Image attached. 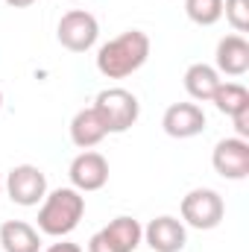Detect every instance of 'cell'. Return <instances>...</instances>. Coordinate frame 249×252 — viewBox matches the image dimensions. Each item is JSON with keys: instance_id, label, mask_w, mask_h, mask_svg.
Segmentation results:
<instances>
[{"instance_id": "obj_12", "label": "cell", "mask_w": 249, "mask_h": 252, "mask_svg": "<svg viewBox=\"0 0 249 252\" xmlns=\"http://www.w3.org/2000/svg\"><path fill=\"white\" fill-rule=\"evenodd\" d=\"M214 70L226 76H244L249 70V41L244 35H226L217 41L214 53Z\"/></svg>"}, {"instance_id": "obj_23", "label": "cell", "mask_w": 249, "mask_h": 252, "mask_svg": "<svg viewBox=\"0 0 249 252\" xmlns=\"http://www.w3.org/2000/svg\"><path fill=\"white\" fill-rule=\"evenodd\" d=\"M64 3H79V0H64Z\"/></svg>"}, {"instance_id": "obj_3", "label": "cell", "mask_w": 249, "mask_h": 252, "mask_svg": "<svg viewBox=\"0 0 249 252\" xmlns=\"http://www.w3.org/2000/svg\"><path fill=\"white\" fill-rule=\"evenodd\" d=\"M94 112L100 115V121H103L109 135H121V132H126V129H132V126L138 124L141 103L126 88H106V91L97 94Z\"/></svg>"}, {"instance_id": "obj_24", "label": "cell", "mask_w": 249, "mask_h": 252, "mask_svg": "<svg viewBox=\"0 0 249 252\" xmlns=\"http://www.w3.org/2000/svg\"><path fill=\"white\" fill-rule=\"evenodd\" d=\"M0 190H3V185H0Z\"/></svg>"}, {"instance_id": "obj_7", "label": "cell", "mask_w": 249, "mask_h": 252, "mask_svg": "<svg viewBox=\"0 0 249 252\" xmlns=\"http://www.w3.org/2000/svg\"><path fill=\"white\" fill-rule=\"evenodd\" d=\"M6 193L15 205L32 208L47 196V176L35 164H18L6 176Z\"/></svg>"}, {"instance_id": "obj_19", "label": "cell", "mask_w": 249, "mask_h": 252, "mask_svg": "<svg viewBox=\"0 0 249 252\" xmlns=\"http://www.w3.org/2000/svg\"><path fill=\"white\" fill-rule=\"evenodd\" d=\"M235 132H238V138H244V141H249V109H244V112H238L235 118Z\"/></svg>"}, {"instance_id": "obj_4", "label": "cell", "mask_w": 249, "mask_h": 252, "mask_svg": "<svg viewBox=\"0 0 249 252\" xmlns=\"http://www.w3.org/2000/svg\"><path fill=\"white\" fill-rule=\"evenodd\" d=\"M226 202L214 188H193L182 196V220L190 229L211 232L223 223Z\"/></svg>"}, {"instance_id": "obj_16", "label": "cell", "mask_w": 249, "mask_h": 252, "mask_svg": "<svg viewBox=\"0 0 249 252\" xmlns=\"http://www.w3.org/2000/svg\"><path fill=\"white\" fill-rule=\"evenodd\" d=\"M211 103L217 106L220 115L235 118L238 112L249 109V91H247V85H241V82H220L214 97H211Z\"/></svg>"}, {"instance_id": "obj_11", "label": "cell", "mask_w": 249, "mask_h": 252, "mask_svg": "<svg viewBox=\"0 0 249 252\" xmlns=\"http://www.w3.org/2000/svg\"><path fill=\"white\" fill-rule=\"evenodd\" d=\"M205 124H208L205 121V112L196 103H173V106H167V112L161 118L164 132L170 138H179V141L196 138L199 132H205Z\"/></svg>"}, {"instance_id": "obj_9", "label": "cell", "mask_w": 249, "mask_h": 252, "mask_svg": "<svg viewBox=\"0 0 249 252\" xmlns=\"http://www.w3.org/2000/svg\"><path fill=\"white\" fill-rule=\"evenodd\" d=\"M70 185L79 190V193H91V190H100L109 182V161L103 153L97 150H82L73 161H70Z\"/></svg>"}, {"instance_id": "obj_17", "label": "cell", "mask_w": 249, "mask_h": 252, "mask_svg": "<svg viewBox=\"0 0 249 252\" xmlns=\"http://www.w3.org/2000/svg\"><path fill=\"white\" fill-rule=\"evenodd\" d=\"M185 15L196 27H214L223 18V0H185Z\"/></svg>"}, {"instance_id": "obj_2", "label": "cell", "mask_w": 249, "mask_h": 252, "mask_svg": "<svg viewBox=\"0 0 249 252\" xmlns=\"http://www.w3.org/2000/svg\"><path fill=\"white\" fill-rule=\"evenodd\" d=\"M85 214V196L76 188H56L41 199L38 232L50 238H67Z\"/></svg>"}, {"instance_id": "obj_21", "label": "cell", "mask_w": 249, "mask_h": 252, "mask_svg": "<svg viewBox=\"0 0 249 252\" xmlns=\"http://www.w3.org/2000/svg\"><path fill=\"white\" fill-rule=\"evenodd\" d=\"M9 6H15V9H27V6H32L35 0H6Z\"/></svg>"}, {"instance_id": "obj_8", "label": "cell", "mask_w": 249, "mask_h": 252, "mask_svg": "<svg viewBox=\"0 0 249 252\" xmlns=\"http://www.w3.org/2000/svg\"><path fill=\"white\" fill-rule=\"evenodd\" d=\"M211 164L217 170V176L223 179H232V182H241L249 176V141L244 138H223L214 144V153H211Z\"/></svg>"}, {"instance_id": "obj_22", "label": "cell", "mask_w": 249, "mask_h": 252, "mask_svg": "<svg viewBox=\"0 0 249 252\" xmlns=\"http://www.w3.org/2000/svg\"><path fill=\"white\" fill-rule=\"evenodd\" d=\"M0 109H3V91H0Z\"/></svg>"}, {"instance_id": "obj_20", "label": "cell", "mask_w": 249, "mask_h": 252, "mask_svg": "<svg viewBox=\"0 0 249 252\" xmlns=\"http://www.w3.org/2000/svg\"><path fill=\"white\" fill-rule=\"evenodd\" d=\"M47 252H82V250H79L76 244H67V241H62V244H53Z\"/></svg>"}, {"instance_id": "obj_15", "label": "cell", "mask_w": 249, "mask_h": 252, "mask_svg": "<svg viewBox=\"0 0 249 252\" xmlns=\"http://www.w3.org/2000/svg\"><path fill=\"white\" fill-rule=\"evenodd\" d=\"M220 82H223L220 73L205 62H193L185 70V91L190 94V100H196V103H211V97H214Z\"/></svg>"}, {"instance_id": "obj_13", "label": "cell", "mask_w": 249, "mask_h": 252, "mask_svg": "<svg viewBox=\"0 0 249 252\" xmlns=\"http://www.w3.org/2000/svg\"><path fill=\"white\" fill-rule=\"evenodd\" d=\"M106 135H109V132H106V126L100 121V115L94 112V106L79 109V112L73 115V121H70V141H73L79 150L97 147Z\"/></svg>"}, {"instance_id": "obj_5", "label": "cell", "mask_w": 249, "mask_h": 252, "mask_svg": "<svg viewBox=\"0 0 249 252\" xmlns=\"http://www.w3.org/2000/svg\"><path fill=\"white\" fill-rule=\"evenodd\" d=\"M56 35H59V44L70 53H85L97 44L100 38V24L91 12L85 9H70L64 12L59 27H56Z\"/></svg>"}, {"instance_id": "obj_18", "label": "cell", "mask_w": 249, "mask_h": 252, "mask_svg": "<svg viewBox=\"0 0 249 252\" xmlns=\"http://www.w3.org/2000/svg\"><path fill=\"white\" fill-rule=\"evenodd\" d=\"M223 15L235 27L238 35L249 30V0H223Z\"/></svg>"}, {"instance_id": "obj_14", "label": "cell", "mask_w": 249, "mask_h": 252, "mask_svg": "<svg viewBox=\"0 0 249 252\" xmlns=\"http://www.w3.org/2000/svg\"><path fill=\"white\" fill-rule=\"evenodd\" d=\"M0 247L3 252H41V238L27 220H6L0 226Z\"/></svg>"}, {"instance_id": "obj_10", "label": "cell", "mask_w": 249, "mask_h": 252, "mask_svg": "<svg viewBox=\"0 0 249 252\" xmlns=\"http://www.w3.org/2000/svg\"><path fill=\"white\" fill-rule=\"evenodd\" d=\"M144 244L153 252H182L187 244L185 223L176 220V217H170V214H161V217H156V220L147 223Z\"/></svg>"}, {"instance_id": "obj_1", "label": "cell", "mask_w": 249, "mask_h": 252, "mask_svg": "<svg viewBox=\"0 0 249 252\" xmlns=\"http://www.w3.org/2000/svg\"><path fill=\"white\" fill-rule=\"evenodd\" d=\"M150 59V35L144 30H126L97 50V70L106 79H126Z\"/></svg>"}, {"instance_id": "obj_6", "label": "cell", "mask_w": 249, "mask_h": 252, "mask_svg": "<svg viewBox=\"0 0 249 252\" xmlns=\"http://www.w3.org/2000/svg\"><path fill=\"white\" fill-rule=\"evenodd\" d=\"M141 241L144 229L135 217H115L106 229H100L88 241V252H135Z\"/></svg>"}]
</instances>
